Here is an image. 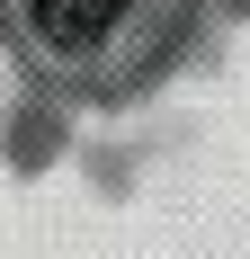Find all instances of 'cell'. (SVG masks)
<instances>
[{"label": "cell", "instance_id": "cell-1", "mask_svg": "<svg viewBox=\"0 0 250 259\" xmlns=\"http://www.w3.org/2000/svg\"><path fill=\"white\" fill-rule=\"evenodd\" d=\"M161 9L170 0H18V27L27 45L45 54V63H63V72H99V63H116L143 27H161Z\"/></svg>", "mask_w": 250, "mask_h": 259}]
</instances>
